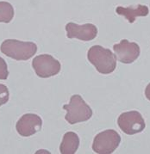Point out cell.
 Returning a JSON list of instances; mask_svg holds the SVG:
<instances>
[{
  "label": "cell",
  "instance_id": "cell-8",
  "mask_svg": "<svg viewBox=\"0 0 150 154\" xmlns=\"http://www.w3.org/2000/svg\"><path fill=\"white\" fill-rule=\"evenodd\" d=\"M42 121L40 116L35 114H25L20 118L16 128L20 135L29 137L36 134L42 128Z\"/></svg>",
  "mask_w": 150,
  "mask_h": 154
},
{
  "label": "cell",
  "instance_id": "cell-12",
  "mask_svg": "<svg viewBox=\"0 0 150 154\" xmlns=\"http://www.w3.org/2000/svg\"><path fill=\"white\" fill-rule=\"evenodd\" d=\"M14 17L12 5L6 2H0V23H10Z\"/></svg>",
  "mask_w": 150,
  "mask_h": 154
},
{
  "label": "cell",
  "instance_id": "cell-11",
  "mask_svg": "<svg viewBox=\"0 0 150 154\" xmlns=\"http://www.w3.org/2000/svg\"><path fill=\"white\" fill-rule=\"evenodd\" d=\"M80 146V139L73 132H68L63 136L60 151L61 154H74Z\"/></svg>",
  "mask_w": 150,
  "mask_h": 154
},
{
  "label": "cell",
  "instance_id": "cell-4",
  "mask_svg": "<svg viewBox=\"0 0 150 154\" xmlns=\"http://www.w3.org/2000/svg\"><path fill=\"white\" fill-rule=\"evenodd\" d=\"M121 137L117 131L109 129L103 131L94 138L92 149L96 153L111 154L118 147Z\"/></svg>",
  "mask_w": 150,
  "mask_h": 154
},
{
  "label": "cell",
  "instance_id": "cell-2",
  "mask_svg": "<svg viewBox=\"0 0 150 154\" xmlns=\"http://www.w3.org/2000/svg\"><path fill=\"white\" fill-rule=\"evenodd\" d=\"M0 50L4 54L16 60H28L36 54L37 46L33 42L9 39L2 43Z\"/></svg>",
  "mask_w": 150,
  "mask_h": 154
},
{
  "label": "cell",
  "instance_id": "cell-7",
  "mask_svg": "<svg viewBox=\"0 0 150 154\" xmlns=\"http://www.w3.org/2000/svg\"><path fill=\"white\" fill-rule=\"evenodd\" d=\"M115 56L119 61L124 64H131L137 60L140 55V47L135 42H130L127 40H122L121 42L113 46Z\"/></svg>",
  "mask_w": 150,
  "mask_h": 154
},
{
  "label": "cell",
  "instance_id": "cell-13",
  "mask_svg": "<svg viewBox=\"0 0 150 154\" xmlns=\"http://www.w3.org/2000/svg\"><path fill=\"white\" fill-rule=\"evenodd\" d=\"M10 93L8 91V88L4 85L0 84V107L2 105L5 104L9 101Z\"/></svg>",
  "mask_w": 150,
  "mask_h": 154
},
{
  "label": "cell",
  "instance_id": "cell-15",
  "mask_svg": "<svg viewBox=\"0 0 150 154\" xmlns=\"http://www.w3.org/2000/svg\"><path fill=\"white\" fill-rule=\"evenodd\" d=\"M145 96H146V97L150 101V84H148V86L146 87V90H145Z\"/></svg>",
  "mask_w": 150,
  "mask_h": 154
},
{
  "label": "cell",
  "instance_id": "cell-1",
  "mask_svg": "<svg viewBox=\"0 0 150 154\" xmlns=\"http://www.w3.org/2000/svg\"><path fill=\"white\" fill-rule=\"evenodd\" d=\"M87 58L96 70L102 74L111 73L117 66V58L112 52L99 45L92 46L89 49Z\"/></svg>",
  "mask_w": 150,
  "mask_h": 154
},
{
  "label": "cell",
  "instance_id": "cell-5",
  "mask_svg": "<svg viewBox=\"0 0 150 154\" xmlns=\"http://www.w3.org/2000/svg\"><path fill=\"white\" fill-rule=\"evenodd\" d=\"M32 66L38 77L47 79L61 72V63L49 54H42L34 58Z\"/></svg>",
  "mask_w": 150,
  "mask_h": 154
},
{
  "label": "cell",
  "instance_id": "cell-6",
  "mask_svg": "<svg viewBox=\"0 0 150 154\" xmlns=\"http://www.w3.org/2000/svg\"><path fill=\"white\" fill-rule=\"evenodd\" d=\"M120 129L128 135L142 132L146 127L143 117L137 111H129L120 115L117 120Z\"/></svg>",
  "mask_w": 150,
  "mask_h": 154
},
{
  "label": "cell",
  "instance_id": "cell-3",
  "mask_svg": "<svg viewBox=\"0 0 150 154\" xmlns=\"http://www.w3.org/2000/svg\"><path fill=\"white\" fill-rule=\"evenodd\" d=\"M67 110L65 119L69 124L86 122L92 116V110L80 95H73L68 104L63 106Z\"/></svg>",
  "mask_w": 150,
  "mask_h": 154
},
{
  "label": "cell",
  "instance_id": "cell-14",
  "mask_svg": "<svg viewBox=\"0 0 150 154\" xmlns=\"http://www.w3.org/2000/svg\"><path fill=\"white\" fill-rule=\"evenodd\" d=\"M9 76V72H8V67L5 60L0 57V79L5 80L7 79Z\"/></svg>",
  "mask_w": 150,
  "mask_h": 154
},
{
  "label": "cell",
  "instance_id": "cell-10",
  "mask_svg": "<svg viewBox=\"0 0 150 154\" xmlns=\"http://www.w3.org/2000/svg\"><path fill=\"white\" fill-rule=\"evenodd\" d=\"M116 11L120 16L124 17L125 18L129 21L130 23H133L138 17L148 16V14L149 12L148 6L142 5H138L137 6H136L135 8L133 7L124 8V7L118 6L117 8Z\"/></svg>",
  "mask_w": 150,
  "mask_h": 154
},
{
  "label": "cell",
  "instance_id": "cell-9",
  "mask_svg": "<svg viewBox=\"0 0 150 154\" xmlns=\"http://www.w3.org/2000/svg\"><path fill=\"white\" fill-rule=\"evenodd\" d=\"M66 30L67 36L68 38H76L83 42H89L93 40L98 34L97 27L91 23L78 25L73 23H69L66 25Z\"/></svg>",
  "mask_w": 150,
  "mask_h": 154
}]
</instances>
